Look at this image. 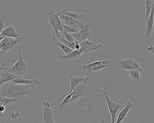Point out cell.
<instances>
[{"label":"cell","mask_w":154,"mask_h":123,"mask_svg":"<svg viewBox=\"0 0 154 123\" xmlns=\"http://www.w3.org/2000/svg\"><path fill=\"white\" fill-rule=\"evenodd\" d=\"M48 19L50 25L55 32L56 38H58L60 37L59 31L64 36V31L62 27V23L57 13L55 12L54 11L51 10L48 13Z\"/></svg>","instance_id":"obj_4"},{"label":"cell","mask_w":154,"mask_h":123,"mask_svg":"<svg viewBox=\"0 0 154 123\" xmlns=\"http://www.w3.org/2000/svg\"><path fill=\"white\" fill-rule=\"evenodd\" d=\"M146 5L145 19L147 20L150 16L152 8L154 5V0H146L145 3Z\"/></svg>","instance_id":"obj_24"},{"label":"cell","mask_w":154,"mask_h":123,"mask_svg":"<svg viewBox=\"0 0 154 123\" xmlns=\"http://www.w3.org/2000/svg\"><path fill=\"white\" fill-rule=\"evenodd\" d=\"M62 25L64 31L66 32H68V33L71 34V33H76V32L79 31L76 29L73 28V27H71V26H68V25H66V24L62 23Z\"/></svg>","instance_id":"obj_26"},{"label":"cell","mask_w":154,"mask_h":123,"mask_svg":"<svg viewBox=\"0 0 154 123\" xmlns=\"http://www.w3.org/2000/svg\"><path fill=\"white\" fill-rule=\"evenodd\" d=\"M21 36V35L20 34L17 32L14 29L12 25H9L8 27L5 28L0 35V37H8L14 38H18Z\"/></svg>","instance_id":"obj_13"},{"label":"cell","mask_w":154,"mask_h":123,"mask_svg":"<svg viewBox=\"0 0 154 123\" xmlns=\"http://www.w3.org/2000/svg\"><path fill=\"white\" fill-rule=\"evenodd\" d=\"M102 92L104 94L106 99V102L107 104L111 116V123H115L116 116L119 109L120 108H123L124 107V106L121 105L119 104L114 103L113 101H111L106 91V88L104 87L102 88Z\"/></svg>","instance_id":"obj_7"},{"label":"cell","mask_w":154,"mask_h":123,"mask_svg":"<svg viewBox=\"0 0 154 123\" xmlns=\"http://www.w3.org/2000/svg\"><path fill=\"white\" fill-rule=\"evenodd\" d=\"M25 96L19 97L16 98H11V97H0V105L5 106L6 105L11 104L15 102H21L23 100Z\"/></svg>","instance_id":"obj_17"},{"label":"cell","mask_w":154,"mask_h":123,"mask_svg":"<svg viewBox=\"0 0 154 123\" xmlns=\"http://www.w3.org/2000/svg\"><path fill=\"white\" fill-rule=\"evenodd\" d=\"M60 41L63 44H65L67 47L73 50H79L80 49V46L79 43L77 42H70L67 41L66 40L65 38L60 39Z\"/></svg>","instance_id":"obj_23"},{"label":"cell","mask_w":154,"mask_h":123,"mask_svg":"<svg viewBox=\"0 0 154 123\" xmlns=\"http://www.w3.org/2000/svg\"><path fill=\"white\" fill-rule=\"evenodd\" d=\"M118 61V67L123 70L128 71L131 69H135L138 70L140 72L143 71V67L132 57L125 59H119Z\"/></svg>","instance_id":"obj_6"},{"label":"cell","mask_w":154,"mask_h":123,"mask_svg":"<svg viewBox=\"0 0 154 123\" xmlns=\"http://www.w3.org/2000/svg\"><path fill=\"white\" fill-rule=\"evenodd\" d=\"M61 11L63 12V13L67 15L68 16L71 17V18L79 22L82 20L84 18V15H83V14H81L75 13L67 11L65 10H62Z\"/></svg>","instance_id":"obj_22"},{"label":"cell","mask_w":154,"mask_h":123,"mask_svg":"<svg viewBox=\"0 0 154 123\" xmlns=\"http://www.w3.org/2000/svg\"><path fill=\"white\" fill-rule=\"evenodd\" d=\"M146 0H144V3H145L146 2Z\"/></svg>","instance_id":"obj_35"},{"label":"cell","mask_w":154,"mask_h":123,"mask_svg":"<svg viewBox=\"0 0 154 123\" xmlns=\"http://www.w3.org/2000/svg\"><path fill=\"white\" fill-rule=\"evenodd\" d=\"M72 95H73V92L71 94H68L67 96L63 100L61 103L58 106V108L60 110L65 108L69 104V102L71 100V97H72Z\"/></svg>","instance_id":"obj_25"},{"label":"cell","mask_w":154,"mask_h":123,"mask_svg":"<svg viewBox=\"0 0 154 123\" xmlns=\"http://www.w3.org/2000/svg\"><path fill=\"white\" fill-rule=\"evenodd\" d=\"M5 63H3L1 66H0V71H4L5 70Z\"/></svg>","instance_id":"obj_32"},{"label":"cell","mask_w":154,"mask_h":123,"mask_svg":"<svg viewBox=\"0 0 154 123\" xmlns=\"http://www.w3.org/2000/svg\"><path fill=\"white\" fill-rule=\"evenodd\" d=\"M110 64H111V61L109 60H100V61L92 62V63H90L88 65H83L82 68L83 70L88 71L91 68L94 67L103 65H108L110 66Z\"/></svg>","instance_id":"obj_19"},{"label":"cell","mask_w":154,"mask_h":123,"mask_svg":"<svg viewBox=\"0 0 154 123\" xmlns=\"http://www.w3.org/2000/svg\"><path fill=\"white\" fill-rule=\"evenodd\" d=\"M22 78L20 77L14 75L8 71H0V86L6 82L11 81L16 78Z\"/></svg>","instance_id":"obj_15"},{"label":"cell","mask_w":154,"mask_h":123,"mask_svg":"<svg viewBox=\"0 0 154 123\" xmlns=\"http://www.w3.org/2000/svg\"><path fill=\"white\" fill-rule=\"evenodd\" d=\"M19 113L18 112H13L12 113L11 115V118H12L13 120H15V119H17V118L19 117Z\"/></svg>","instance_id":"obj_30"},{"label":"cell","mask_w":154,"mask_h":123,"mask_svg":"<svg viewBox=\"0 0 154 123\" xmlns=\"http://www.w3.org/2000/svg\"><path fill=\"white\" fill-rule=\"evenodd\" d=\"M63 36L65 38V39L67 41L70 42H76L75 38L70 33H68V32L64 31V34Z\"/></svg>","instance_id":"obj_27"},{"label":"cell","mask_w":154,"mask_h":123,"mask_svg":"<svg viewBox=\"0 0 154 123\" xmlns=\"http://www.w3.org/2000/svg\"><path fill=\"white\" fill-rule=\"evenodd\" d=\"M154 19V5L152 8L150 16L146 20L144 37L147 39L150 40L151 38V36H152L153 28Z\"/></svg>","instance_id":"obj_11"},{"label":"cell","mask_w":154,"mask_h":123,"mask_svg":"<svg viewBox=\"0 0 154 123\" xmlns=\"http://www.w3.org/2000/svg\"><path fill=\"white\" fill-rule=\"evenodd\" d=\"M57 14H58L60 19L62 20L61 21V23H64L68 26H71L76 29L80 31L79 26V25L82 24V23L76 20L75 19L68 16L66 14L62 12L61 11L58 12Z\"/></svg>","instance_id":"obj_8"},{"label":"cell","mask_w":154,"mask_h":123,"mask_svg":"<svg viewBox=\"0 0 154 123\" xmlns=\"http://www.w3.org/2000/svg\"><path fill=\"white\" fill-rule=\"evenodd\" d=\"M0 123H1V121H0Z\"/></svg>","instance_id":"obj_37"},{"label":"cell","mask_w":154,"mask_h":123,"mask_svg":"<svg viewBox=\"0 0 154 123\" xmlns=\"http://www.w3.org/2000/svg\"><path fill=\"white\" fill-rule=\"evenodd\" d=\"M5 19L2 17H0V35L5 29Z\"/></svg>","instance_id":"obj_29"},{"label":"cell","mask_w":154,"mask_h":123,"mask_svg":"<svg viewBox=\"0 0 154 123\" xmlns=\"http://www.w3.org/2000/svg\"><path fill=\"white\" fill-rule=\"evenodd\" d=\"M80 49L83 53L93 51L95 50L99 49L102 48L101 44H97L93 42H90L89 40H86L80 43Z\"/></svg>","instance_id":"obj_10"},{"label":"cell","mask_w":154,"mask_h":123,"mask_svg":"<svg viewBox=\"0 0 154 123\" xmlns=\"http://www.w3.org/2000/svg\"><path fill=\"white\" fill-rule=\"evenodd\" d=\"M127 71L130 76V78L133 82L138 83L142 81L140 72L138 70L131 69V70H128Z\"/></svg>","instance_id":"obj_20"},{"label":"cell","mask_w":154,"mask_h":123,"mask_svg":"<svg viewBox=\"0 0 154 123\" xmlns=\"http://www.w3.org/2000/svg\"><path fill=\"white\" fill-rule=\"evenodd\" d=\"M19 53V58L17 62L11 66L5 68L4 71H8L11 74L22 78H28L26 76L27 71L30 69V66L23 60L21 55V46L16 48Z\"/></svg>","instance_id":"obj_2"},{"label":"cell","mask_w":154,"mask_h":123,"mask_svg":"<svg viewBox=\"0 0 154 123\" xmlns=\"http://www.w3.org/2000/svg\"><path fill=\"white\" fill-rule=\"evenodd\" d=\"M69 79L70 82V88L69 92L68 94H71L73 91L75 90V88L77 87L78 86L82 83L84 80L87 79L88 77H75L72 75H69Z\"/></svg>","instance_id":"obj_16"},{"label":"cell","mask_w":154,"mask_h":123,"mask_svg":"<svg viewBox=\"0 0 154 123\" xmlns=\"http://www.w3.org/2000/svg\"><path fill=\"white\" fill-rule=\"evenodd\" d=\"M23 36H21L18 38L4 37L0 42L1 52L5 54L9 51L11 50L18 47L19 44L22 42L23 40Z\"/></svg>","instance_id":"obj_3"},{"label":"cell","mask_w":154,"mask_h":123,"mask_svg":"<svg viewBox=\"0 0 154 123\" xmlns=\"http://www.w3.org/2000/svg\"><path fill=\"white\" fill-rule=\"evenodd\" d=\"M0 121H1L2 123H4V122L5 121L3 120L1 118V117H0Z\"/></svg>","instance_id":"obj_34"},{"label":"cell","mask_w":154,"mask_h":123,"mask_svg":"<svg viewBox=\"0 0 154 123\" xmlns=\"http://www.w3.org/2000/svg\"><path fill=\"white\" fill-rule=\"evenodd\" d=\"M134 106V105L131 103L130 102H128L126 105L124 106V108L119 114L115 123H121L124 120H125L128 113Z\"/></svg>","instance_id":"obj_14"},{"label":"cell","mask_w":154,"mask_h":123,"mask_svg":"<svg viewBox=\"0 0 154 123\" xmlns=\"http://www.w3.org/2000/svg\"><path fill=\"white\" fill-rule=\"evenodd\" d=\"M109 65H100V66H97L91 68L88 71V72H92L94 71H98V70H100V69H103L106 67L109 66Z\"/></svg>","instance_id":"obj_28"},{"label":"cell","mask_w":154,"mask_h":123,"mask_svg":"<svg viewBox=\"0 0 154 123\" xmlns=\"http://www.w3.org/2000/svg\"><path fill=\"white\" fill-rule=\"evenodd\" d=\"M147 51H150V52H152L154 54V46H149V47L147 48Z\"/></svg>","instance_id":"obj_31"},{"label":"cell","mask_w":154,"mask_h":123,"mask_svg":"<svg viewBox=\"0 0 154 123\" xmlns=\"http://www.w3.org/2000/svg\"><path fill=\"white\" fill-rule=\"evenodd\" d=\"M89 79L90 78L88 77L86 80L79 84V85L72 92L73 95L69 102V104L80 97H87L90 94L91 91L90 90L88 85V81Z\"/></svg>","instance_id":"obj_5"},{"label":"cell","mask_w":154,"mask_h":123,"mask_svg":"<svg viewBox=\"0 0 154 123\" xmlns=\"http://www.w3.org/2000/svg\"><path fill=\"white\" fill-rule=\"evenodd\" d=\"M100 123H105L106 120L104 118H100Z\"/></svg>","instance_id":"obj_33"},{"label":"cell","mask_w":154,"mask_h":123,"mask_svg":"<svg viewBox=\"0 0 154 123\" xmlns=\"http://www.w3.org/2000/svg\"><path fill=\"white\" fill-rule=\"evenodd\" d=\"M36 85V84L24 85L9 81L0 86V97L16 98L22 96H32L34 95L33 90Z\"/></svg>","instance_id":"obj_1"},{"label":"cell","mask_w":154,"mask_h":123,"mask_svg":"<svg viewBox=\"0 0 154 123\" xmlns=\"http://www.w3.org/2000/svg\"><path fill=\"white\" fill-rule=\"evenodd\" d=\"M52 41L54 42L57 46H58L59 48H60L66 53V55L69 54L70 52H72V51H74L71 49L69 48L68 47H67L65 44L59 42V41L58 40L57 38H56V37H53L52 38Z\"/></svg>","instance_id":"obj_21"},{"label":"cell","mask_w":154,"mask_h":123,"mask_svg":"<svg viewBox=\"0 0 154 123\" xmlns=\"http://www.w3.org/2000/svg\"></svg>","instance_id":"obj_38"},{"label":"cell","mask_w":154,"mask_h":123,"mask_svg":"<svg viewBox=\"0 0 154 123\" xmlns=\"http://www.w3.org/2000/svg\"><path fill=\"white\" fill-rule=\"evenodd\" d=\"M83 53L81 49L79 50H75L70 52L69 54L66 55H60L59 57L60 60L64 62H70L71 60L79 58L81 57L82 54Z\"/></svg>","instance_id":"obj_12"},{"label":"cell","mask_w":154,"mask_h":123,"mask_svg":"<svg viewBox=\"0 0 154 123\" xmlns=\"http://www.w3.org/2000/svg\"><path fill=\"white\" fill-rule=\"evenodd\" d=\"M43 104L42 123H54V116L52 110L51 109L50 104L48 102H43Z\"/></svg>","instance_id":"obj_9"},{"label":"cell","mask_w":154,"mask_h":123,"mask_svg":"<svg viewBox=\"0 0 154 123\" xmlns=\"http://www.w3.org/2000/svg\"><path fill=\"white\" fill-rule=\"evenodd\" d=\"M0 42H1V41H0ZM0 52H1V48H0Z\"/></svg>","instance_id":"obj_36"},{"label":"cell","mask_w":154,"mask_h":123,"mask_svg":"<svg viewBox=\"0 0 154 123\" xmlns=\"http://www.w3.org/2000/svg\"><path fill=\"white\" fill-rule=\"evenodd\" d=\"M11 82L14 84H19L21 85H30L32 84H36L39 85L40 82L37 79H28V78H18L11 80Z\"/></svg>","instance_id":"obj_18"}]
</instances>
